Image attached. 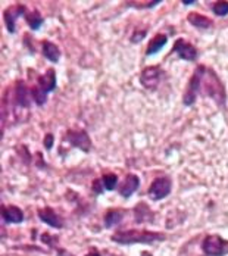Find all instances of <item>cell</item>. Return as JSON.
<instances>
[{
    "mask_svg": "<svg viewBox=\"0 0 228 256\" xmlns=\"http://www.w3.org/2000/svg\"><path fill=\"white\" fill-rule=\"evenodd\" d=\"M199 96L210 98L220 108L226 109V102H227L226 87L221 78L216 76V72L204 65H199L190 78L182 99L184 104L192 106Z\"/></svg>",
    "mask_w": 228,
    "mask_h": 256,
    "instance_id": "obj_1",
    "label": "cell"
},
{
    "mask_svg": "<svg viewBox=\"0 0 228 256\" xmlns=\"http://www.w3.org/2000/svg\"><path fill=\"white\" fill-rule=\"evenodd\" d=\"M112 240L118 244H136V243H143V244H150L154 242H162L165 240L164 232H156V231H142V230H127L118 231L112 236Z\"/></svg>",
    "mask_w": 228,
    "mask_h": 256,
    "instance_id": "obj_2",
    "label": "cell"
},
{
    "mask_svg": "<svg viewBox=\"0 0 228 256\" xmlns=\"http://www.w3.org/2000/svg\"><path fill=\"white\" fill-rule=\"evenodd\" d=\"M202 250L208 256H224L228 254V240H224L222 237L216 234L206 236L203 238Z\"/></svg>",
    "mask_w": 228,
    "mask_h": 256,
    "instance_id": "obj_3",
    "label": "cell"
},
{
    "mask_svg": "<svg viewBox=\"0 0 228 256\" xmlns=\"http://www.w3.org/2000/svg\"><path fill=\"white\" fill-rule=\"evenodd\" d=\"M166 74L160 70V66H148L140 74V82L148 90H156L160 82L165 80Z\"/></svg>",
    "mask_w": 228,
    "mask_h": 256,
    "instance_id": "obj_4",
    "label": "cell"
},
{
    "mask_svg": "<svg viewBox=\"0 0 228 256\" xmlns=\"http://www.w3.org/2000/svg\"><path fill=\"white\" fill-rule=\"evenodd\" d=\"M66 142L71 146H74V148L82 150V152H90V149H92V138L82 130H78V131L76 130H70L66 132Z\"/></svg>",
    "mask_w": 228,
    "mask_h": 256,
    "instance_id": "obj_5",
    "label": "cell"
},
{
    "mask_svg": "<svg viewBox=\"0 0 228 256\" xmlns=\"http://www.w3.org/2000/svg\"><path fill=\"white\" fill-rule=\"evenodd\" d=\"M171 193V180L166 177H158L153 180L149 188V196L153 200H160Z\"/></svg>",
    "mask_w": 228,
    "mask_h": 256,
    "instance_id": "obj_6",
    "label": "cell"
},
{
    "mask_svg": "<svg viewBox=\"0 0 228 256\" xmlns=\"http://www.w3.org/2000/svg\"><path fill=\"white\" fill-rule=\"evenodd\" d=\"M26 8L24 4H16V6H12L9 9L4 10L3 16H4V24H6V28L9 32H15L16 30V20L20 16H26Z\"/></svg>",
    "mask_w": 228,
    "mask_h": 256,
    "instance_id": "obj_7",
    "label": "cell"
},
{
    "mask_svg": "<svg viewBox=\"0 0 228 256\" xmlns=\"http://www.w3.org/2000/svg\"><path fill=\"white\" fill-rule=\"evenodd\" d=\"M174 52H177V54L181 59L188 60V62L196 60L198 59V54H199L198 49L192 43L186 42L184 38H178L177 42L174 43Z\"/></svg>",
    "mask_w": 228,
    "mask_h": 256,
    "instance_id": "obj_8",
    "label": "cell"
},
{
    "mask_svg": "<svg viewBox=\"0 0 228 256\" xmlns=\"http://www.w3.org/2000/svg\"><path fill=\"white\" fill-rule=\"evenodd\" d=\"M30 94L31 92H28V87L24 81H16L15 84V88H14V103L21 108V109H28L31 100H30Z\"/></svg>",
    "mask_w": 228,
    "mask_h": 256,
    "instance_id": "obj_9",
    "label": "cell"
},
{
    "mask_svg": "<svg viewBox=\"0 0 228 256\" xmlns=\"http://www.w3.org/2000/svg\"><path fill=\"white\" fill-rule=\"evenodd\" d=\"M38 218H40L44 224L50 226L53 228H62V227H64L62 218H60L52 208H43V209H40V210H38Z\"/></svg>",
    "mask_w": 228,
    "mask_h": 256,
    "instance_id": "obj_10",
    "label": "cell"
},
{
    "mask_svg": "<svg viewBox=\"0 0 228 256\" xmlns=\"http://www.w3.org/2000/svg\"><path fill=\"white\" fill-rule=\"evenodd\" d=\"M138 186H140V178H138L136 174H128L127 177H126V180L122 181V184L120 186L118 192H120V194H121L122 198L128 199L132 193L137 192Z\"/></svg>",
    "mask_w": 228,
    "mask_h": 256,
    "instance_id": "obj_11",
    "label": "cell"
},
{
    "mask_svg": "<svg viewBox=\"0 0 228 256\" xmlns=\"http://www.w3.org/2000/svg\"><path fill=\"white\" fill-rule=\"evenodd\" d=\"M2 218L9 224H20L24 221V212L18 206H3Z\"/></svg>",
    "mask_w": 228,
    "mask_h": 256,
    "instance_id": "obj_12",
    "label": "cell"
},
{
    "mask_svg": "<svg viewBox=\"0 0 228 256\" xmlns=\"http://www.w3.org/2000/svg\"><path fill=\"white\" fill-rule=\"evenodd\" d=\"M134 216H136V222H138V224L153 222V220H154L153 212L146 204H138L134 208Z\"/></svg>",
    "mask_w": 228,
    "mask_h": 256,
    "instance_id": "obj_13",
    "label": "cell"
},
{
    "mask_svg": "<svg viewBox=\"0 0 228 256\" xmlns=\"http://www.w3.org/2000/svg\"><path fill=\"white\" fill-rule=\"evenodd\" d=\"M37 86L40 88H43L46 93L54 90L56 88V72H54V70H49L48 72L40 76L37 80Z\"/></svg>",
    "mask_w": 228,
    "mask_h": 256,
    "instance_id": "obj_14",
    "label": "cell"
},
{
    "mask_svg": "<svg viewBox=\"0 0 228 256\" xmlns=\"http://www.w3.org/2000/svg\"><path fill=\"white\" fill-rule=\"evenodd\" d=\"M187 21H188V22H190L193 26L199 28V30H209V28H212V26H214V22H212L208 16L200 15V14H196V12L188 14Z\"/></svg>",
    "mask_w": 228,
    "mask_h": 256,
    "instance_id": "obj_15",
    "label": "cell"
},
{
    "mask_svg": "<svg viewBox=\"0 0 228 256\" xmlns=\"http://www.w3.org/2000/svg\"><path fill=\"white\" fill-rule=\"evenodd\" d=\"M124 218V210L121 209H109L104 214V227L106 228H112L115 226H118Z\"/></svg>",
    "mask_w": 228,
    "mask_h": 256,
    "instance_id": "obj_16",
    "label": "cell"
},
{
    "mask_svg": "<svg viewBox=\"0 0 228 256\" xmlns=\"http://www.w3.org/2000/svg\"><path fill=\"white\" fill-rule=\"evenodd\" d=\"M166 42H168V37H166L165 34H158V36H154L152 40H150V43L148 44L146 54H148V56H152L154 53H158L160 49H164V46L166 44Z\"/></svg>",
    "mask_w": 228,
    "mask_h": 256,
    "instance_id": "obj_17",
    "label": "cell"
},
{
    "mask_svg": "<svg viewBox=\"0 0 228 256\" xmlns=\"http://www.w3.org/2000/svg\"><path fill=\"white\" fill-rule=\"evenodd\" d=\"M43 54H44V58L48 60H50L53 64L59 62V59H60L59 48L54 43H52V42H43Z\"/></svg>",
    "mask_w": 228,
    "mask_h": 256,
    "instance_id": "obj_18",
    "label": "cell"
},
{
    "mask_svg": "<svg viewBox=\"0 0 228 256\" xmlns=\"http://www.w3.org/2000/svg\"><path fill=\"white\" fill-rule=\"evenodd\" d=\"M26 24L30 26V28L36 31L43 24V16L40 15L38 10H31V12H26Z\"/></svg>",
    "mask_w": 228,
    "mask_h": 256,
    "instance_id": "obj_19",
    "label": "cell"
},
{
    "mask_svg": "<svg viewBox=\"0 0 228 256\" xmlns=\"http://www.w3.org/2000/svg\"><path fill=\"white\" fill-rule=\"evenodd\" d=\"M31 96H32L34 102L37 103L38 106H43L44 103L48 102V93L43 88H40L38 86L31 88Z\"/></svg>",
    "mask_w": 228,
    "mask_h": 256,
    "instance_id": "obj_20",
    "label": "cell"
},
{
    "mask_svg": "<svg viewBox=\"0 0 228 256\" xmlns=\"http://www.w3.org/2000/svg\"><path fill=\"white\" fill-rule=\"evenodd\" d=\"M102 182L104 190H115L116 184H118V177L115 174H104L102 177Z\"/></svg>",
    "mask_w": 228,
    "mask_h": 256,
    "instance_id": "obj_21",
    "label": "cell"
},
{
    "mask_svg": "<svg viewBox=\"0 0 228 256\" xmlns=\"http://www.w3.org/2000/svg\"><path fill=\"white\" fill-rule=\"evenodd\" d=\"M212 10L218 16H226V15H228V2H224V0L215 2L212 4Z\"/></svg>",
    "mask_w": 228,
    "mask_h": 256,
    "instance_id": "obj_22",
    "label": "cell"
},
{
    "mask_svg": "<svg viewBox=\"0 0 228 256\" xmlns=\"http://www.w3.org/2000/svg\"><path fill=\"white\" fill-rule=\"evenodd\" d=\"M160 2H130L128 6L131 8H137V9H150L154 8L156 4H159Z\"/></svg>",
    "mask_w": 228,
    "mask_h": 256,
    "instance_id": "obj_23",
    "label": "cell"
},
{
    "mask_svg": "<svg viewBox=\"0 0 228 256\" xmlns=\"http://www.w3.org/2000/svg\"><path fill=\"white\" fill-rule=\"evenodd\" d=\"M144 37H146V30H143V31H136V32L131 36V42H132V43H138V42H142Z\"/></svg>",
    "mask_w": 228,
    "mask_h": 256,
    "instance_id": "obj_24",
    "label": "cell"
},
{
    "mask_svg": "<svg viewBox=\"0 0 228 256\" xmlns=\"http://www.w3.org/2000/svg\"><path fill=\"white\" fill-rule=\"evenodd\" d=\"M104 190V187H103V182H102V180H96L94 182H93V192L94 193H102Z\"/></svg>",
    "mask_w": 228,
    "mask_h": 256,
    "instance_id": "obj_25",
    "label": "cell"
},
{
    "mask_svg": "<svg viewBox=\"0 0 228 256\" xmlns=\"http://www.w3.org/2000/svg\"><path fill=\"white\" fill-rule=\"evenodd\" d=\"M44 148L48 150H50L52 148H53V136L52 134H46V137H44Z\"/></svg>",
    "mask_w": 228,
    "mask_h": 256,
    "instance_id": "obj_26",
    "label": "cell"
},
{
    "mask_svg": "<svg viewBox=\"0 0 228 256\" xmlns=\"http://www.w3.org/2000/svg\"><path fill=\"white\" fill-rule=\"evenodd\" d=\"M86 256H100V254H99L98 250H92L90 254H87V255H86Z\"/></svg>",
    "mask_w": 228,
    "mask_h": 256,
    "instance_id": "obj_27",
    "label": "cell"
},
{
    "mask_svg": "<svg viewBox=\"0 0 228 256\" xmlns=\"http://www.w3.org/2000/svg\"><path fill=\"white\" fill-rule=\"evenodd\" d=\"M194 2L193 0H188V2H182V4H186V6H188V4H193Z\"/></svg>",
    "mask_w": 228,
    "mask_h": 256,
    "instance_id": "obj_28",
    "label": "cell"
},
{
    "mask_svg": "<svg viewBox=\"0 0 228 256\" xmlns=\"http://www.w3.org/2000/svg\"><path fill=\"white\" fill-rule=\"evenodd\" d=\"M140 256H153V255H150L149 252H142V254H140Z\"/></svg>",
    "mask_w": 228,
    "mask_h": 256,
    "instance_id": "obj_29",
    "label": "cell"
}]
</instances>
